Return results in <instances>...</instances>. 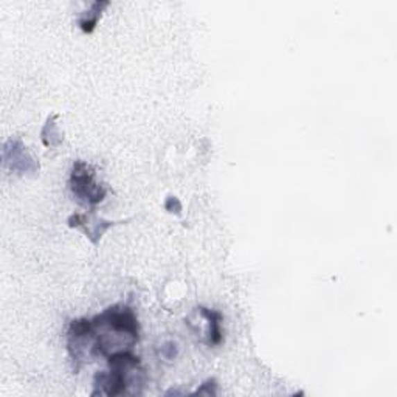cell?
Here are the masks:
<instances>
[{
  "mask_svg": "<svg viewBox=\"0 0 397 397\" xmlns=\"http://www.w3.org/2000/svg\"><path fill=\"white\" fill-rule=\"evenodd\" d=\"M109 371H98L94 377L95 396H123V394H142L144 385V369L140 357L132 354V350H121L108 357Z\"/></svg>",
  "mask_w": 397,
  "mask_h": 397,
  "instance_id": "obj_1",
  "label": "cell"
},
{
  "mask_svg": "<svg viewBox=\"0 0 397 397\" xmlns=\"http://www.w3.org/2000/svg\"><path fill=\"white\" fill-rule=\"evenodd\" d=\"M70 191L76 202L83 207L94 208L101 203L108 194V188L95 180V169L89 163L76 160L70 173Z\"/></svg>",
  "mask_w": 397,
  "mask_h": 397,
  "instance_id": "obj_2",
  "label": "cell"
},
{
  "mask_svg": "<svg viewBox=\"0 0 397 397\" xmlns=\"http://www.w3.org/2000/svg\"><path fill=\"white\" fill-rule=\"evenodd\" d=\"M2 158L3 164L11 173L19 176H35L39 173V163L31 157L28 149L19 138H10L3 143Z\"/></svg>",
  "mask_w": 397,
  "mask_h": 397,
  "instance_id": "obj_3",
  "label": "cell"
},
{
  "mask_svg": "<svg viewBox=\"0 0 397 397\" xmlns=\"http://www.w3.org/2000/svg\"><path fill=\"white\" fill-rule=\"evenodd\" d=\"M67 223L70 228L81 230L83 233L89 237L90 242L96 246L105 231L110 227H114L117 222L101 219V217H98L95 214V211H90V214H79V213L71 214L67 219Z\"/></svg>",
  "mask_w": 397,
  "mask_h": 397,
  "instance_id": "obj_4",
  "label": "cell"
},
{
  "mask_svg": "<svg viewBox=\"0 0 397 397\" xmlns=\"http://www.w3.org/2000/svg\"><path fill=\"white\" fill-rule=\"evenodd\" d=\"M198 314H201L205 320H207V345L210 348L219 346L223 341V332H222V320L223 315L221 312H217L214 309H208L203 306L197 307Z\"/></svg>",
  "mask_w": 397,
  "mask_h": 397,
  "instance_id": "obj_5",
  "label": "cell"
},
{
  "mask_svg": "<svg viewBox=\"0 0 397 397\" xmlns=\"http://www.w3.org/2000/svg\"><path fill=\"white\" fill-rule=\"evenodd\" d=\"M109 2L108 0H96L90 5V10L89 11H84L81 17H79V28H81L84 33H94V30L96 28V24L99 21V17H101V12L104 8H108Z\"/></svg>",
  "mask_w": 397,
  "mask_h": 397,
  "instance_id": "obj_6",
  "label": "cell"
},
{
  "mask_svg": "<svg viewBox=\"0 0 397 397\" xmlns=\"http://www.w3.org/2000/svg\"><path fill=\"white\" fill-rule=\"evenodd\" d=\"M58 120V114H51L49 115L47 121H45L42 132H41V138L45 148H58L62 144L64 137L59 130V126L56 123Z\"/></svg>",
  "mask_w": 397,
  "mask_h": 397,
  "instance_id": "obj_7",
  "label": "cell"
},
{
  "mask_svg": "<svg viewBox=\"0 0 397 397\" xmlns=\"http://www.w3.org/2000/svg\"><path fill=\"white\" fill-rule=\"evenodd\" d=\"M157 354L163 360L173 362L177 359V355H178V345L174 340H167L164 343H162L160 348L157 349Z\"/></svg>",
  "mask_w": 397,
  "mask_h": 397,
  "instance_id": "obj_8",
  "label": "cell"
},
{
  "mask_svg": "<svg viewBox=\"0 0 397 397\" xmlns=\"http://www.w3.org/2000/svg\"><path fill=\"white\" fill-rule=\"evenodd\" d=\"M193 396H207V397H214L217 396V383L214 379H208L207 382H203L201 388L197 389Z\"/></svg>",
  "mask_w": 397,
  "mask_h": 397,
  "instance_id": "obj_9",
  "label": "cell"
},
{
  "mask_svg": "<svg viewBox=\"0 0 397 397\" xmlns=\"http://www.w3.org/2000/svg\"><path fill=\"white\" fill-rule=\"evenodd\" d=\"M164 210L168 211L171 214H182V203L176 196H169L164 202Z\"/></svg>",
  "mask_w": 397,
  "mask_h": 397,
  "instance_id": "obj_10",
  "label": "cell"
}]
</instances>
